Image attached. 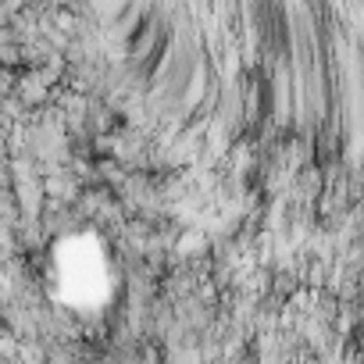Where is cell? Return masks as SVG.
Listing matches in <instances>:
<instances>
[{"mask_svg":"<svg viewBox=\"0 0 364 364\" xmlns=\"http://www.w3.org/2000/svg\"><path fill=\"white\" fill-rule=\"evenodd\" d=\"M54 282L68 307L90 311L111 296V264L93 236H72L54 254Z\"/></svg>","mask_w":364,"mask_h":364,"instance_id":"obj_1","label":"cell"}]
</instances>
